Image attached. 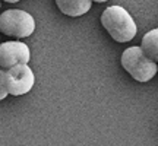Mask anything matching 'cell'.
<instances>
[{"instance_id": "6da1fadb", "label": "cell", "mask_w": 158, "mask_h": 146, "mask_svg": "<svg viewBox=\"0 0 158 146\" xmlns=\"http://www.w3.org/2000/svg\"><path fill=\"white\" fill-rule=\"evenodd\" d=\"M101 23L110 37L117 43H129L138 32L133 18L122 6H108L102 12Z\"/></svg>"}, {"instance_id": "7a4b0ae2", "label": "cell", "mask_w": 158, "mask_h": 146, "mask_svg": "<svg viewBox=\"0 0 158 146\" xmlns=\"http://www.w3.org/2000/svg\"><path fill=\"white\" fill-rule=\"evenodd\" d=\"M120 63L126 72L129 73L132 78L145 83L148 80L157 75V63L152 62L149 57L145 56L141 47H129L127 50L123 51Z\"/></svg>"}, {"instance_id": "3957f363", "label": "cell", "mask_w": 158, "mask_h": 146, "mask_svg": "<svg viewBox=\"0 0 158 146\" xmlns=\"http://www.w3.org/2000/svg\"><path fill=\"white\" fill-rule=\"evenodd\" d=\"M35 31V21L28 12L9 9L0 15V32L13 38H27Z\"/></svg>"}, {"instance_id": "277c9868", "label": "cell", "mask_w": 158, "mask_h": 146, "mask_svg": "<svg viewBox=\"0 0 158 146\" xmlns=\"http://www.w3.org/2000/svg\"><path fill=\"white\" fill-rule=\"evenodd\" d=\"M5 82L7 94L13 96H21L28 94L35 83L34 72L28 64H19L5 72Z\"/></svg>"}, {"instance_id": "5b68a950", "label": "cell", "mask_w": 158, "mask_h": 146, "mask_svg": "<svg viewBox=\"0 0 158 146\" xmlns=\"http://www.w3.org/2000/svg\"><path fill=\"white\" fill-rule=\"evenodd\" d=\"M31 60L29 47L19 41H7L0 44V67L12 69L19 64H28Z\"/></svg>"}, {"instance_id": "8992f818", "label": "cell", "mask_w": 158, "mask_h": 146, "mask_svg": "<svg viewBox=\"0 0 158 146\" xmlns=\"http://www.w3.org/2000/svg\"><path fill=\"white\" fill-rule=\"evenodd\" d=\"M57 7L68 16H82L91 9V0H56Z\"/></svg>"}, {"instance_id": "52a82bcc", "label": "cell", "mask_w": 158, "mask_h": 146, "mask_svg": "<svg viewBox=\"0 0 158 146\" xmlns=\"http://www.w3.org/2000/svg\"><path fill=\"white\" fill-rule=\"evenodd\" d=\"M141 48L145 53V56L149 57L152 62H158V28L152 29L143 35Z\"/></svg>"}, {"instance_id": "ba28073f", "label": "cell", "mask_w": 158, "mask_h": 146, "mask_svg": "<svg viewBox=\"0 0 158 146\" xmlns=\"http://www.w3.org/2000/svg\"><path fill=\"white\" fill-rule=\"evenodd\" d=\"M7 95H9V94H7V89H6L5 72H3V70H0V101H2V99H5Z\"/></svg>"}, {"instance_id": "9c48e42d", "label": "cell", "mask_w": 158, "mask_h": 146, "mask_svg": "<svg viewBox=\"0 0 158 146\" xmlns=\"http://www.w3.org/2000/svg\"><path fill=\"white\" fill-rule=\"evenodd\" d=\"M0 6H2V3H0Z\"/></svg>"}]
</instances>
